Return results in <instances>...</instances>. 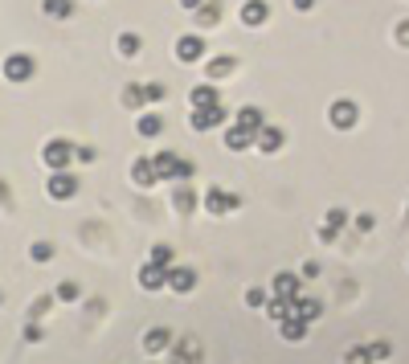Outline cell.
<instances>
[{
  "instance_id": "31",
  "label": "cell",
  "mask_w": 409,
  "mask_h": 364,
  "mask_svg": "<svg viewBox=\"0 0 409 364\" xmlns=\"http://www.w3.org/2000/svg\"><path fill=\"white\" fill-rule=\"evenodd\" d=\"M340 226H348V213L344 209H331L327 213V229H340Z\"/></svg>"
},
{
  "instance_id": "26",
  "label": "cell",
  "mask_w": 409,
  "mask_h": 364,
  "mask_svg": "<svg viewBox=\"0 0 409 364\" xmlns=\"http://www.w3.org/2000/svg\"><path fill=\"white\" fill-rule=\"evenodd\" d=\"M119 53H123V57H136L139 53V37L136 33H119Z\"/></svg>"
},
{
  "instance_id": "13",
  "label": "cell",
  "mask_w": 409,
  "mask_h": 364,
  "mask_svg": "<svg viewBox=\"0 0 409 364\" xmlns=\"http://www.w3.org/2000/svg\"><path fill=\"white\" fill-rule=\"evenodd\" d=\"M266 17H271L266 0H246V4H242V21H246V25L258 29V25H266Z\"/></svg>"
},
{
  "instance_id": "36",
  "label": "cell",
  "mask_w": 409,
  "mask_h": 364,
  "mask_svg": "<svg viewBox=\"0 0 409 364\" xmlns=\"http://www.w3.org/2000/svg\"><path fill=\"white\" fill-rule=\"evenodd\" d=\"M295 8H299V12H307V8H316V0H295Z\"/></svg>"
},
{
  "instance_id": "3",
  "label": "cell",
  "mask_w": 409,
  "mask_h": 364,
  "mask_svg": "<svg viewBox=\"0 0 409 364\" xmlns=\"http://www.w3.org/2000/svg\"><path fill=\"white\" fill-rule=\"evenodd\" d=\"M0 70H4V78H8V82H17V87H21V82H29V78H33V70H37V66H33V57H29V53H8Z\"/></svg>"
},
{
  "instance_id": "12",
  "label": "cell",
  "mask_w": 409,
  "mask_h": 364,
  "mask_svg": "<svg viewBox=\"0 0 409 364\" xmlns=\"http://www.w3.org/2000/svg\"><path fill=\"white\" fill-rule=\"evenodd\" d=\"M131 181H136L139 188H152V184H160V176H156V168H152V160H147V156H139L136 164H131Z\"/></svg>"
},
{
  "instance_id": "27",
  "label": "cell",
  "mask_w": 409,
  "mask_h": 364,
  "mask_svg": "<svg viewBox=\"0 0 409 364\" xmlns=\"http://www.w3.org/2000/svg\"><path fill=\"white\" fill-rule=\"evenodd\" d=\"M49 307H53V299H49V295L33 299V307H29V319H33V323H37V319H46V311H49Z\"/></svg>"
},
{
  "instance_id": "24",
  "label": "cell",
  "mask_w": 409,
  "mask_h": 364,
  "mask_svg": "<svg viewBox=\"0 0 409 364\" xmlns=\"http://www.w3.org/2000/svg\"><path fill=\"white\" fill-rule=\"evenodd\" d=\"M57 299H62V303H74V299H82V286H78L74 278H66V282L57 286Z\"/></svg>"
},
{
  "instance_id": "37",
  "label": "cell",
  "mask_w": 409,
  "mask_h": 364,
  "mask_svg": "<svg viewBox=\"0 0 409 364\" xmlns=\"http://www.w3.org/2000/svg\"><path fill=\"white\" fill-rule=\"evenodd\" d=\"M184 8H192V12H197V8H201V4H205V0H181Z\"/></svg>"
},
{
  "instance_id": "9",
  "label": "cell",
  "mask_w": 409,
  "mask_h": 364,
  "mask_svg": "<svg viewBox=\"0 0 409 364\" xmlns=\"http://www.w3.org/2000/svg\"><path fill=\"white\" fill-rule=\"evenodd\" d=\"M226 123V107H209V111H192V131H209Z\"/></svg>"
},
{
  "instance_id": "2",
  "label": "cell",
  "mask_w": 409,
  "mask_h": 364,
  "mask_svg": "<svg viewBox=\"0 0 409 364\" xmlns=\"http://www.w3.org/2000/svg\"><path fill=\"white\" fill-rule=\"evenodd\" d=\"M42 160H46L49 172H66V164L74 160V143L70 139H49L46 147H42Z\"/></svg>"
},
{
  "instance_id": "11",
  "label": "cell",
  "mask_w": 409,
  "mask_h": 364,
  "mask_svg": "<svg viewBox=\"0 0 409 364\" xmlns=\"http://www.w3.org/2000/svg\"><path fill=\"white\" fill-rule=\"evenodd\" d=\"M176 57H181V62H201V57H205V42H201L197 33L181 37V42H176Z\"/></svg>"
},
{
  "instance_id": "17",
  "label": "cell",
  "mask_w": 409,
  "mask_h": 364,
  "mask_svg": "<svg viewBox=\"0 0 409 364\" xmlns=\"http://www.w3.org/2000/svg\"><path fill=\"white\" fill-rule=\"evenodd\" d=\"M168 344H172V331H168V327H152V331L143 336V348H147L152 356H156V352H164Z\"/></svg>"
},
{
  "instance_id": "7",
  "label": "cell",
  "mask_w": 409,
  "mask_h": 364,
  "mask_svg": "<svg viewBox=\"0 0 409 364\" xmlns=\"http://www.w3.org/2000/svg\"><path fill=\"white\" fill-rule=\"evenodd\" d=\"M237 205H242V197H233V192H226V188H217V184H213V188L205 192V209H209L213 217H221V213H229V209H237Z\"/></svg>"
},
{
  "instance_id": "16",
  "label": "cell",
  "mask_w": 409,
  "mask_h": 364,
  "mask_svg": "<svg viewBox=\"0 0 409 364\" xmlns=\"http://www.w3.org/2000/svg\"><path fill=\"white\" fill-rule=\"evenodd\" d=\"M209 107H221V91L217 87H197L192 91V111H209Z\"/></svg>"
},
{
  "instance_id": "1",
  "label": "cell",
  "mask_w": 409,
  "mask_h": 364,
  "mask_svg": "<svg viewBox=\"0 0 409 364\" xmlns=\"http://www.w3.org/2000/svg\"><path fill=\"white\" fill-rule=\"evenodd\" d=\"M152 168H156V176H160V181H188V176L197 172V168H192L188 160H181L176 152H156Z\"/></svg>"
},
{
  "instance_id": "20",
  "label": "cell",
  "mask_w": 409,
  "mask_h": 364,
  "mask_svg": "<svg viewBox=\"0 0 409 364\" xmlns=\"http://www.w3.org/2000/svg\"><path fill=\"white\" fill-rule=\"evenodd\" d=\"M42 12L53 21H70L74 17V0H42Z\"/></svg>"
},
{
  "instance_id": "14",
  "label": "cell",
  "mask_w": 409,
  "mask_h": 364,
  "mask_svg": "<svg viewBox=\"0 0 409 364\" xmlns=\"http://www.w3.org/2000/svg\"><path fill=\"white\" fill-rule=\"evenodd\" d=\"M192 21H197V29H217V21H221V4H217V0H205V4L197 8Z\"/></svg>"
},
{
  "instance_id": "35",
  "label": "cell",
  "mask_w": 409,
  "mask_h": 364,
  "mask_svg": "<svg viewBox=\"0 0 409 364\" xmlns=\"http://www.w3.org/2000/svg\"><path fill=\"white\" fill-rule=\"evenodd\" d=\"M397 42H401V46H409V21H401V25H397Z\"/></svg>"
},
{
  "instance_id": "5",
  "label": "cell",
  "mask_w": 409,
  "mask_h": 364,
  "mask_svg": "<svg viewBox=\"0 0 409 364\" xmlns=\"http://www.w3.org/2000/svg\"><path fill=\"white\" fill-rule=\"evenodd\" d=\"M46 192L53 201H70V197H78V176L74 172H49Z\"/></svg>"
},
{
  "instance_id": "18",
  "label": "cell",
  "mask_w": 409,
  "mask_h": 364,
  "mask_svg": "<svg viewBox=\"0 0 409 364\" xmlns=\"http://www.w3.org/2000/svg\"><path fill=\"white\" fill-rule=\"evenodd\" d=\"M168 286L181 291V295H188V291L197 286V274L188 271V266H176V271H168Z\"/></svg>"
},
{
  "instance_id": "22",
  "label": "cell",
  "mask_w": 409,
  "mask_h": 364,
  "mask_svg": "<svg viewBox=\"0 0 409 364\" xmlns=\"http://www.w3.org/2000/svg\"><path fill=\"white\" fill-rule=\"evenodd\" d=\"M136 131H139V136H160V131H164V119H160V115H152V111H143V115L136 119Z\"/></svg>"
},
{
  "instance_id": "19",
  "label": "cell",
  "mask_w": 409,
  "mask_h": 364,
  "mask_svg": "<svg viewBox=\"0 0 409 364\" xmlns=\"http://www.w3.org/2000/svg\"><path fill=\"white\" fill-rule=\"evenodd\" d=\"M164 282H168V271H164V266H143V271H139V286H143V291H160Z\"/></svg>"
},
{
  "instance_id": "6",
  "label": "cell",
  "mask_w": 409,
  "mask_h": 364,
  "mask_svg": "<svg viewBox=\"0 0 409 364\" xmlns=\"http://www.w3.org/2000/svg\"><path fill=\"white\" fill-rule=\"evenodd\" d=\"M164 94H168V91H164L160 82H147V87L136 82V87H127V91H123V102H127V107H143V102H160Z\"/></svg>"
},
{
  "instance_id": "21",
  "label": "cell",
  "mask_w": 409,
  "mask_h": 364,
  "mask_svg": "<svg viewBox=\"0 0 409 364\" xmlns=\"http://www.w3.org/2000/svg\"><path fill=\"white\" fill-rule=\"evenodd\" d=\"M226 143L233 147V152H246V147H254V143H258V136H250L246 127H237V123H233V127L226 131Z\"/></svg>"
},
{
  "instance_id": "25",
  "label": "cell",
  "mask_w": 409,
  "mask_h": 364,
  "mask_svg": "<svg viewBox=\"0 0 409 364\" xmlns=\"http://www.w3.org/2000/svg\"><path fill=\"white\" fill-rule=\"evenodd\" d=\"M29 258H33V262H49V258H53V242H33V246H29Z\"/></svg>"
},
{
  "instance_id": "38",
  "label": "cell",
  "mask_w": 409,
  "mask_h": 364,
  "mask_svg": "<svg viewBox=\"0 0 409 364\" xmlns=\"http://www.w3.org/2000/svg\"><path fill=\"white\" fill-rule=\"evenodd\" d=\"M0 299H4V295H0Z\"/></svg>"
},
{
  "instance_id": "23",
  "label": "cell",
  "mask_w": 409,
  "mask_h": 364,
  "mask_svg": "<svg viewBox=\"0 0 409 364\" xmlns=\"http://www.w3.org/2000/svg\"><path fill=\"white\" fill-rule=\"evenodd\" d=\"M274 295L295 299V295H299V278H295V274H278V278H274Z\"/></svg>"
},
{
  "instance_id": "32",
  "label": "cell",
  "mask_w": 409,
  "mask_h": 364,
  "mask_svg": "<svg viewBox=\"0 0 409 364\" xmlns=\"http://www.w3.org/2000/svg\"><path fill=\"white\" fill-rule=\"evenodd\" d=\"M176 209H181V213H188V209H192V192H188L184 184H181V192H176Z\"/></svg>"
},
{
  "instance_id": "30",
  "label": "cell",
  "mask_w": 409,
  "mask_h": 364,
  "mask_svg": "<svg viewBox=\"0 0 409 364\" xmlns=\"http://www.w3.org/2000/svg\"><path fill=\"white\" fill-rule=\"evenodd\" d=\"M168 262H172V250L168 246H156L152 250V266H168Z\"/></svg>"
},
{
  "instance_id": "33",
  "label": "cell",
  "mask_w": 409,
  "mask_h": 364,
  "mask_svg": "<svg viewBox=\"0 0 409 364\" xmlns=\"http://www.w3.org/2000/svg\"><path fill=\"white\" fill-rule=\"evenodd\" d=\"M25 340H29V344H42V340H46V331H42L37 323H29V327H25Z\"/></svg>"
},
{
  "instance_id": "4",
  "label": "cell",
  "mask_w": 409,
  "mask_h": 364,
  "mask_svg": "<svg viewBox=\"0 0 409 364\" xmlns=\"http://www.w3.org/2000/svg\"><path fill=\"white\" fill-rule=\"evenodd\" d=\"M327 123H331L336 131L356 127V102H352V98H336V102L327 107Z\"/></svg>"
},
{
  "instance_id": "8",
  "label": "cell",
  "mask_w": 409,
  "mask_h": 364,
  "mask_svg": "<svg viewBox=\"0 0 409 364\" xmlns=\"http://www.w3.org/2000/svg\"><path fill=\"white\" fill-rule=\"evenodd\" d=\"M282 143H287V131H282V127H274V123H266V127L258 131V143H254V147H258V152H266V156H274Z\"/></svg>"
},
{
  "instance_id": "10",
  "label": "cell",
  "mask_w": 409,
  "mask_h": 364,
  "mask_svg": "<svg viewBox=\"0 0 409 364\" xmlns=\"http://www.w3.org/2000/svg\"><path fill=\"white\" fill-rule=\"evenodd\" d=\"M233 123H237V127H246L250 136H258V131L266 127V115H262L258 107H242V111L233 115Z\"/></svg>"
},
{
  "instance_id": "34",
  "label": "cell",
  "mask_w": 409,
  "mask_h": 364,
  "mask_svg": "<svg viewBox=\"0 0 409 364\" xmlns=\"http://www.w3.org/2000/svg\"><path fill=\"white\" fill-rule=\"evenodd\" d=\"M74 160H82V164H91V160H94V147H74Z\"/></svg>"
},
{
  "instance_id": "29",
  "label": "cell",
  "mask_w": 409,
  "mask_h": 364,
  "mask_svg": "<svg viewBox=\"0 0 409 364\" xmlns=\"http://www.w3.org/2000/svg\"><path fill=\"white\" fill-rule=\"evenodd\" d=\"M299 319H303V323H311V319H319V303H316V299H311V303H307V299L299 303Z\"/></svg>"
},
{
  "instance_id": "28",
  "label": "cell",
  "mask_w": 409,
  "mask_h": 364,
  "mask_svg": "<svg viewBox=\"0 0 409 364\" xmlns=\"http://www.w3.org/2000/svg\"><path fill=\"white\" fill-rule=\"evenodd\" d=\"M303 327H307L303 319H282V336H291V340H299V336H303Z\"/></svg>"
},
{
  "instance_id": "15",
  "label": "cell",
  "mask_w": 409,
  "mask_h": 364,
  "mask_svg": "<svg viewBox=\"0 0 409 364\" xmlns=\"http://www.w3.org/2000/svg\"><path fill=\"white\" fill-rule=\"evenodd\" d=\"M242 66V57H213V62H205V74H209V82H217V78H226Z\"/></svg>"
}]
</instances>
